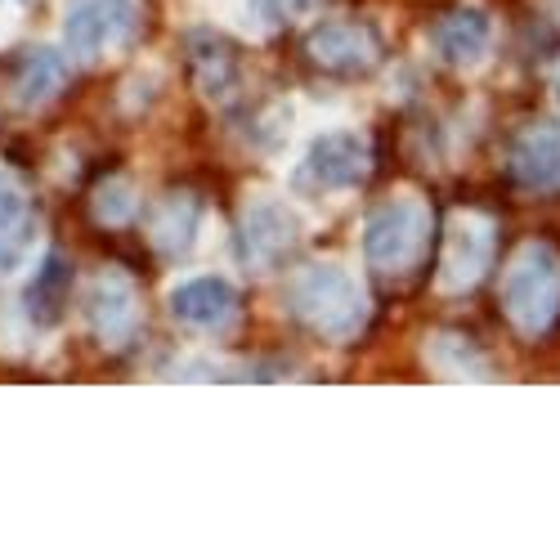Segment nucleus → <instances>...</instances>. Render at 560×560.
Listing matches in <instances>:
<instances>
[{"instance_id":"obj_16","label":"nucleus","mask_w":560,"mask_h":560,"mask_svg":"<svg viewBox=\"0 0 560 560\" xmlns=\"http://www.w3.org/2000/svg\"><path fill=\"white\" fill-rule=\"evenodd\" d=\"M32 247H36V215L19 184L10 175H0V278L19 273Z\"/></svg>"},{"instance_id":"obj_13","label":"nucleus","mask_w":560,"mask_h":560,"mask_svg":"<svg viewBox=\"0 0 560 560\" xmlns=\"http://www.w3.org/2000/svg\"><path fill=\"white\" fill-rule=\"evenodd\" d=\"M68 85V59L55 45H23L10 55V90L19 108H45Z\"/></svg>"},{"instance_id":"obj_18","label":"nucleus","mask_w":560,"mask_h":560,"mask_svg":"<svg viewBox=\"0 0 560 560\" xmlns=\"http://www.w3.org/2000/svg\"><path fill=\"white\" fill-rule=\"evenodd\" d=\"M68 292H72V260L63 252H50L40 260V269L32 273V283L23 288L27 323H36V328H55V323L63 318Z\"/></svg>"},{"instance_id":"obj_14","label":"nucleus","mask_w":560,"mask_h":560,"mask_svg":"<svg viewBox=\"0 0 560 560\" xmlns=\"http://www.w3.org/2000/svg\"><path fill=\"white\" fill-rule=\"evenodd\" d=\"M202 220H207V202L194 189L166 194L162 207H158V215H153V229H149L158 256H166V260H184V256H189L198 247V238H202Z\"/></svg>"},{"instance_id":"obj_17","label":"nucleus","mask_w":560,"mask_h":560,"mask_svg":"<svg viewBox=\"0 0 560 560\" xmlns=\"http://www.w3.org/2000/svg\"><path fill=\"white\" fill-rule=\"evenodd\" d=\"M189 63H194V77H198V90L211 100V104H224L238 95L243 85V68H238V55L211 32H194L189 36Z\"/></svg>"},{"instance_id":"obj_9","label":"nucleus","mask_w":560,"mask_h":560,"mask_svg":"<svg viewBox=\"0 0 560 560\" xmlns=\"http://www.w3.org/2000/svg\"><path fill=\"white\" fill-rule=\"evenodd\" d=\"M305 55L332 77H363L377 68L382 45H377V32L354 19H328L305 36Z\"/></svg>"},{"instance_id":"obj_8","label":"nucleus","mask_w":560,"mask_h":560,"mask_svg":"<svg viewBox=\"0 0 560 560\" xmlns=\"http://www.w3.org/2000/svg\"><path fill=\"white\" fill-rule=\"evenodd\" d=\"M85 323L100 346L126 350L144 332V305H139V288L126 269H104L85 296Z\"/></svg>"},{"instance_id":"obj_12","label":"nucleus","mask_w":560,"mask_h":560,"mask_svg":"<svg viewBox=\"0 0 560 560\" xmlns=\"http://www.w3.org/2000/svg\"><path fill=\"white\" fill-rule=\"evenodd\" d=\"M431 50L453 72H476L493 50V19L480 5H457L440 14L431 27Z\"/></svg>"},{"instance_id":"obj_5","label":"nucleus","mask_w":560,"mask_h":560,"mask_svg":"<svg viewBox=\"0 0 560 560\" xmlns=\"http://www.w3.org/2000/svg\"><path fill=\"white\" fill-rule=\"evenodd\" d=\"M493 252H498V220L489 211L462 207L448 215L444 229V256H440V292L444 296H466L476 292L489 269H493Z\"/></svg>"},{"instance_id":"obj_15","label":"nucleus","mask_w":560,"mask_h":560,"mask_svg":"<svg viewBox=\"0 0 560 560\" xmlns=\"http://www.w3.org/2000/svg\"><path fill=\"white\" fill-rule=\"evenodd\" d=\"M422 363L444 382H493V359L485 354V346H476L457 328H435L422 341Z\"/></svg>"},{"instance_id":"obj_19","label":"nucleus","mask_w":560,"mask_h":560,"mask_svg":"<svg viewBox=\"0 0 560 560\" xmlns=\"http://www.w3.org/2000/svg\"><path fill=\"white\" fill-rule=\"evenodd\" d=\"M90 215H95L104 229H126L139 215V184L126 175H108L95 184L90 194Z\"/></svg>"},{"instance_id":"obj_6","label":"nucleus","mask_w":560,"mask_h":560,"mask_svg":"<svg viewBox=\"0 0 560 560\" xmlns=\"http://www.w3.org/2000/svg\"><path fill=\"white\" fill-rule=\"evenodd\" d=\"M135 0H68L63 5V50L77 63H104L135 36Z\"/></svg>"},{"instance_id":"obj_3","label":"nucleus","mask_w":560,"mask_h":560,"mask_svg":"<svg viewBox=\"0 0 560 560\" xmlns=\"http://www.w3.org/2000/svg\"><path fill=\"white\" fill-rule=\"evenodd\" d=\"M435 215L422 194H390L363 220V260L382 283H404L431 252Z\"/></svg>"},{"instance_id":"obj_11","label":"nucleus","mask_w":560,"mask_h":560,"mask_svg":"<svg viewBox=\"0 0 560 560\" xmlns=\"http://www.w3.org/2000/svg\"><path fill=\"white\" fill-rule=\"evenodd\" d=\"M506 175L521 194H538V198L560 194V126L551 121L525 126L506 149Z\"/></svg>"},{"instance_id":"obj_2","label":"nucleus","mask_w":560,"mask_h":560,"mask_svg":"<svg viewBox=\"0 0 560 560\" xmlns=\"http://www.w3.org/2000/svg\"><path fill=\"white\" fill-rule=\"evenodd\" d=\"M498 305L516 337L542 341L560 323V247L547 238L521 243L502 269Z\"/></svg>"},{"instance_id":"obj_20","label":"nucleus","mask_w":560,"mask_h":560,"mask_svg":"<svg viewBox=\"0 0 560 560\" xmlns=\"http://www.w3.org/2000/svg\"><path fill=\"white\" fill-rule=\"evenodd\" d=\"M556 100H560V81H556Z\"/></svg>"},{"instance_id":"obj_10","label":"nucleus","mask_w":560,"mask_h":560,"mask_svg":"<svg viewBox=\"0 0 560 560\" xmlns=\"http://www.w3.org/2000/svg\"><path fill=\"white\" fill-rule=\"evenodd\" d=\"M166 305H171L175 323H184V328H194V332H229L243 314L238 292H233V283L220 273L184 278V283L171 288Z\"/></svg>"},{"instance_id":"obj_4","label":"nucleus","mask_w":560,"mask_h":560,"mask_svg":"<svg viewBox=\"0 0 560 560\" xmlns=\"http://www.w3.org/2000/svg\"><path fill=\"white\" fill-rule=\"evenodd\" d=\"M372 175V144L363 130L337 126L310 139L301 166L292 171L296 194H354Z\"/></svg>"},{"instance_id":"obj_7","label":"nucleus","mask_w":560,"mask_h":560,"mask_svg":"<svg viewBox=\"0 0 560 560\" xmlns=\"http://www.w3.org/2000/svg\"><path fill=\"white\" fill-rule=\"evenodd\" d=\"M301 215L292 202H283L278 194H256L247 198L243 215H238V243L247 252V260L256 269H273V265H283L296 247H301Z\"/></svg>"},{"instance_id":"obj_1","label":"nucleus","mask_w":560,"mask_h":560,"mask_svg":"<svg viewBox=\"0 0 560 560\" xmlns=\"http://www.w3.org/2000/svg\"><path fill=\"white\" fill-rule=\"evenodd\" d=\"M288 310L305 332H314L328 346H350L368 332L372 301L368 288L341 265V260H310L292 273L288 283Z\"/></svg>"}]
</instances>
